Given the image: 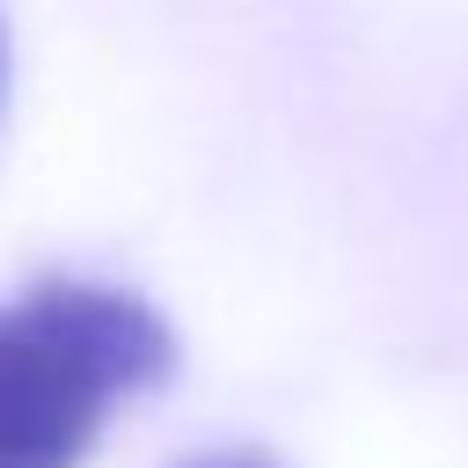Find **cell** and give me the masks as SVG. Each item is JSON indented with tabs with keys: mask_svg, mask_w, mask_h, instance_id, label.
I'll use <instances>...</instances> for the list:
<instances>
[{
	"mask_svg": "<svg viewBox=\"0 0 468 468\" xmlns=\"http://www.w3.org/2000/svg\"><path fill=\"white\" fill-rule=\"evenodd\" d=\"M176 373L168 314L102 278H37L0 300V468H80L117 402Z\"/></svg>",
	"mask_w": 468,
	"mask_h": 468,
	"instance_id": "1",
	"label": "cell"
},
{
	"mask_svg": "<svg viewBox=\"0 0 468 468\" xmlns=\"http://www.w3.org/2000/svg\"><path fill=\"white\" fill-rule=\"evenodd\" d=\"M183 468H278V461L256 453V446H227V453H205V461H183Z\"/></svg>",
	"mask_w": 468,
	"mask_h": 468,
	"instance_id": "2",
	"label": "cell"
},
{
	"mask_svg": "<svg viewBox=\"0 0 468 468\" xmlns=\"http://www.w3.org/2000/svg\"><path fill=\"white\" fill-rule=\"evenodd\" d=\"M0 102H7V22H0Z\"/></svg>",
	"mask_w": 468,
	"mask_h": 468,
	"instance_id": "3",
	"label": "cell"
}]
</instances>
